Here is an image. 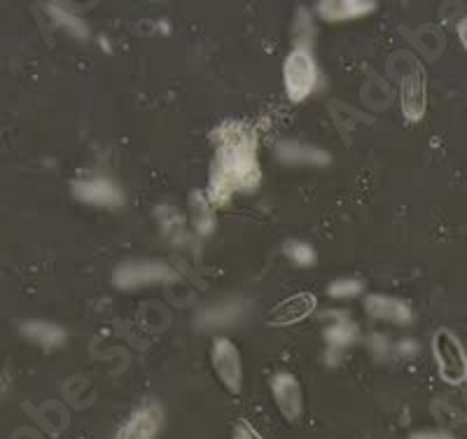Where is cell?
Masks as SVG:
<instances>
[{"mask_svg":"<svg viewBox=\"0 0 467 439\" xmlns=\"http://www.w3.org/2000/svg\"><path fill=\"white\" fill-rule=\"evenodd\" d=\"M213 143H218V152L213 159L206 196L213 208H220L227 206L236 192H255L262 169L255 154V131H250L245 122H224L213 131Z\"/></svg>","mask_w":467,"mask_h":439,"instance_id":"6da1fadb","label":"cell"},{"mask_svg":"<svg viewBox=\"0 0 467 439\" xmlns=\"http://www.w3.org/2000/svg\"><path fill=\"white\" fill-rule=\"evenodd\" d=\"M283 79H285V94L290 101L302 103L304 99L314 94L318 82V68H316L314 54L306 47H295L285 57L283 64Z\"/></svg>","mask_w":467,"mask_h":439,"instance_id":"7a4b0ae2","label":"cell"},{"mask_svg":"<svg viewBox=\"0 0 467 439\" xmlns=\"http://www.w3.org/2000/svg\"><path fill=\"white\" fill-rule=\"evenodd\" d=\"M432 350H435L441 382L449 386H461L467 382V353L451 329H437L432 337Z\"/></svg>","mask_w":467,"mask_h":439,"instance_id":"3957f363","label":"cell"},{"mask_svg":"<svg viewBox=\"0 0 467 439\" xmlns=\"http://www.w3.org/2000/svg\"><path fill=\"white\" fill-rule=\"evenodd\" d=\"M171 281H175V271L164 262H124L112 271V283L119 290H136Z\"/></svg>","mask_w":467,"mask_h":439,"instance_id":"277c9868","label":"cell"},{"mask_svg":"<svg viewBox=\"0 0 467 439\" xmlns=\"http://www.w3.org/2000/svg\"><path fill=\"white\" fill-rule=\"evenodd\" d=\"M211 365L215 376L220 379V383H223L232 395H239L241 386H244V365H241L239 349H236L229 339L220 337L213 341Z\"/></svg>","mask_w":467,"mask_h":439,"instance_id":"5b68a950","label":"cell"},{"mask_svg":"<svg viewBox=\"0 0 467 439\" xmlns=\"http://www.w3.org/2000/svg\"><path fill=\"white\" fill-rule=\"evenodd\" d=\"M318 307V299L311 292H297V295L287 297L283 302H278L276 307L266 311L265 323L269 328H287V325H297L302 320H306L311 313Z\"/></svg>","mask_w":467,"mask_h":439,"instance_id":"8992f818","label":"cell"},{"mask_svg":"<svg viewBox=\"0 0 467 439\" xmlns=\"http://www.w3.org/2000/svg\"><path fill=\"white\" fill-rule=\"evenodd\" d=\"M400 106L409 122H420L428 106V89H425V70L414 66L400 85Z\"/></svg>","mask_w":467,"mask_h":439,"instance_id":"52a82bcc","label":"cell"},{"mask_svg":"<svg viewBox=\"0 0 467 439\" xmlns=\"http://www.w3.org/2000/svg\"><path fill=\"white\" fill-rule=\"evenodd\" d=\"M271 392H274V402H276V407L281 409V413L287 421H297L302 416L304 395L302 386H299L295 376L285 374V371L274 376L271 379Z\"/></svg>","mask_w":467,"mask_h":439,"instance_id":"ba28073f","label":"cell"},{"mask_svg":"<svg viewBox=\"0 0 467 439\" xmlns=\"http://www.w3.org/2000/svg\"><path fill=\"white\" fill-rule=\"evenodd\" d=\"M73 192L80 202L91 204V206L115 208L124 202L122 192L108 178H85V181L73 183Z\"/></svg>","mask_w":467,"mask_h":439,"instance_id":"9c48e42d","label":"cell"},{"mask_svg":"<svg viewBox=\"0 0 467 439\" xmlns=\"http://www.w3.org/2000/svg\"><path fill=\"white\" fill-rule=\"evenodd\" d=\"M365 308L369 316L379 318V320H388L395 325H409L414 320V311L402 299L386 295H369L365 302Z\"/></svg>","mask_w":467,"mask_h":439,"instance_id":"30bf717a","label":"cell"},{"mask_svg":"<svg viewBox=\"0 0 467 439\" xmlns=\"http://www.w3.org/2000/svg\"><path fill=\"white\" fill-rule=\"evenodd\" d=\"M161 428V409L143 407L129 418L117 439H154Z\"/></svg>","mask_w":467,"mask_h":439,"instance_id":"8fae6325","label":"cell"},{"mask_svg":"<svg viewBox=\"0 0 467 439\" xmlns=\"http://www.w3.org/2000/svg\"><path fill=\"white\" fill-rule=\"evenodd\" d=\"M377 7L372 0H323L318 3V15L327 22H348L365 16Z\"/></svg>","mask_w":467,"mask_h":439,"instance_id":"7c38bea8","label":"cell"},{"mask_svg":"<svg viewBox=\"0 0 467 439\" xmlns=\"http://www.w3.org/2000/svg\"><path fill=\"white\" fill-rule=\"evenodd\" d=\"M19 329H22L24 337H28L31 341H36L37 346H43L47 350L58 349L66 341L64 328H58L54 323H45V320H26Z\"/></svg>","mask_w":467,"mask_h":439,"instance_id":"4fadbf2b","label":"cell"},{"mask_svg":"<svg viewBox=\"0 0 467 439\" xmlns=\"http://www.w3.org/2000/svg\"><path fill=\"white\" fill-rule=\"evenodd\" d=\"M278 157L285 164H311V166H325L329 164V154L325 150L311 148V145L302 143H281L278 145Z\"/></svg>","mask_w":467,"mask_h":439,"instance_id":"5bb4252c","label":"cell"},{"mask_svg":"<svg viewBox=\"0 0 467 439\" xmlns=\"http://www.w3.org/2000/svg\"><path fill=\"white\" fill-rule=\"evenodd\" d=\"M245 313L244 302H223L215 304V307L206 308V311L199 316V323L203 329L208 328H224V325H232L236 320H241Z\"/></svg>","mask_w":467,"mask_h":439,"instance_id":"9a60e30c","label":"cell"},{"mask_svg":"<svg viewBox=\"0 0 467 439\" xmlns=\"http://www.w3.org/2000/svg\"><path fill=\"white\" fill-rule=\"evenodd\" d=\"M190 206H192V225L199 234H211L215 229V213H213L211 202L203 192H192L190 196Z\"/></svg>","mask_w":467,"mask_h":439,"instance_id":"2e32d148","label":"cell"},{"mask_svg":"<svg viewBox=\"0 0 467 439\" xmlns=\"http://www.w3.org/2000/svg\"><path fill=\"white\" fill-rule=\"evenodd\" d=\"M356 339H358V328L350 323L348 318L341 316V313L337 323H329L327 328H325V341H327V346L332 350L348 349Z\"/></svg>","mask_w":467,"mask_h":439,"instance_id":"e0dca14e","label":"cell"},{"mask_svg":"<svg viewBox=\"0 0 467 439\" xmlns=\"http://www.w3.org/2000/svg\"><path fill=\"white\" fill-rule=\"evenodd\" d=\"M285 255L297 267H314L316 259H318L316 257V250L308 244H302V241H292V244H287Z\"/></svg>","mask_w":467,"mask_h":439,"instance_id":"ac0fdd59","label":"cell"},{"mask_svg":"<svg viewBox=\"0 0 467 439\" xmlns=\"http://www.w3.org/2000/svg\"><path fill=\"white\" fill-rule=\"evenodd\" d=\"M47 12L54 16V19H57L58 24H61V26H66V28H68V31H73L78 37H87V36H89L87 26H85V24H82V19H78V16L68 15V12H64V10H61V7H57V5H49Z\"/></svg>","mask_w":467,"mask_h":439,"instance_id":"d6986e66","label":"cell"},{"mask_svg":"<svg viewBox=\"0 0 467 439\" xmlns=\"http://www.w3.org/2000/svg\"><path fill=\"white\" fill-rule=\"evenodd\" d=\"M329 297L335 299H348V297H356L362 292V283L353 281V278H341V281H335L329 286Z\"/></svg>","mask_w":467,"mask_h":439,"instance_id":"ffe728a7","label":"cell"},{"mask_svg":"<svg viewBox=\"0 0 467 439\" xmlns=\"http://www.w3.org/2000/svg\"><path fill=\"white\" fill-rule=\"evenodd\" d=\"M232 439H265L253 423H248L245 418L234 421L232 425Z\"/></svg>","mask_w":467,"mask_h":439,"instance_id":"44dd1931","label":"cell"},{"mask_svg":"<svg viewBox=\"0 0 467 439\" xmlns=\"http://www.w3.org/2000/svg\"><path fill=\"white\" fill-rule=\"evenodd\" d=\"M409 439H456L449 433H414Z\"/></svg>","mask_w":467,"mask_h":439,"instance_id":"7402d4cb","label":"cell"},{"mask_svg":"<svg viewBox=\"0 0 467 439\" xmlns=\"http://www.w3.org/2000/svg\"><path fill=\"white\" fill-rule=\"evenodd\" d=\"M456 31H458V37H461L462 47H465V52H467V16H462L461 22H458Z\"/></svg>","mask_w":467,"mask_h":439,"instance_id":"603a6c76","label":"cell"},{"mask_svg":"<svg viewBox=\"0 0 467 439\" xmlns=\"http://www.w3.org/2000/svg\"><path fill=\"white\" fill-rule=\"evenodd\" d=\"M414 350H416V344H414V341H411V339H407V344H402V346H400V353H414Z\"/></svg>","mask_w":467,"mask_h":439,"instance_id":"cb8c5ba5","label":"cell"}]
</instances>
